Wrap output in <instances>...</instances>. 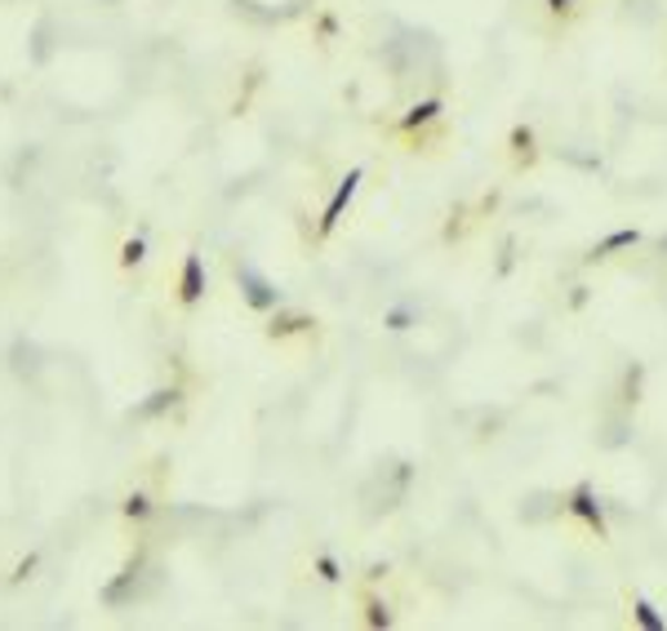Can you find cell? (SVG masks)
I'll use <instances>...</instances> for the list:
<instances>
[{"mask_svg":"<svg viewBox=\"0 0 667 631\" xmlns=\"http://www.w3.org/2000/svg\"><path fill=\"white\" fill-rule=\"evenodd\" d=\"M565 511L569 516H578L596 538H609V525H605V503H601V494L583 480V485H574L569 489V498H565Z\"/></svg>","mask_w":667,"mask_h":631,"instance_id":"6da1fadb","label":"cell"},{"mask_svg":"<svg viewBox=\"0 0 667 631\" xmlns=\"http://www.w3.org/2000/svg\"><path fill=\"white\" fill-rule=\"evenodd\" d=\"M361 178H366V169H352L343 183H339V192L329 196V205H325V214H320V236H329L334 227L343 223V214H348V205L357 200V192H361Z\"/></svg>","mask_w":667,"mask_h":631,"instance_id":"7a4b0ae2","label":"cell"},{"mask_svg":"<svg viewBox=\"0 0 667 631\" xmlns=\"http://www.w3.org/2000/svg\"><path fill=\"white\" fill-rule=\"evenodd\" d=\"M240 276V289H245V298H249V307H258V311H267V307H276L280 302V289L271 285V280H263L254 267H240L236 271Z\"/></svg>","mask_w":667,"mask_h":631,"instance_id":"3957f363","label":"cell"},{"mask_svg":"<svg viewBox=\"0 0 667 631\" xmlns=\"http://www.w3.org/2000/svg\"><path fill=\"white\" fill-rule=\"evenodd\" d=\"M636 245H640V231H636V227H618V231H609L605 240H596L583 258H587V262H605V258H614V254H623V249H636Z\"/></svg>","mask_w":667,"mask_h":631,"instance_id":"277c9868","label":"cell"},{"mask_svg":"<svg viewBox=\"0 0 667 631\" xmlns=\"http://www.w3.org/2000/svg\"><path fill=\"white\" fill-rule=\"evenodd\" d=\"M441 112H445V103H441V99H423V103H414V107L397 121V134H414V130H423V125L441 121Z\"/></svg>","mask_w":667,"mask_h":631,"instance_id":"5b68a950","label":"cell"},{"mask_svg":"<svg viewBox=\"0 0 667 631\" xmlns=\"http://www.w3.org/2000/svg\"><path fill=\"white\" fill-rule=\"evenodd\" d=\"M507 147H512V161H516L521 169H525V165H534V156H538V147H534V130H530V125H512Z\"/></svg>","mask_w":667,"mask_h":631,"instance_id":"8992f818","label":"cell"},{"mask_svg":"<svg viewBox=\"0 0 667 631\" xmlns=\"http://www.w3.org/2000/svg\"><path fill=\"white\" fill-rule=\"evenodd\" d=\"M201 293H205V262L192 254L183 262V302H201Z\"/></svg>","mask_w":667,"mask_h":631,"instance_id":"52a82bcc","label":"cell"},{"mask_svg":"<svg viewBox=\"0 0 667 631\" xmlns=\"http://www.w3.org/2000/svg\"><path fill=\"white\" fill-rule=\"evenodd\" d=\"M632 618H636V627H645V631H667V618H663L645 596L632 600Z\"/></svg>","mask_w":667,"mask_h":631,"instance_id":"ba28073f","label":"cell"},{"mask_svg":"<svg viewBox=\"0 0 667 631\" xmlns=\"http://www.w3.org/2000/svg\"><path fill=\"white\" fill-rule=\"evenodd\" d=\"M543 10H547L552 19H574V14H578V0H543Z\"/></svg>","mask_w":667,"mask_h":631,"instance_id":"9c48e42d","label":"cell"},{"mask_svg":"<svg viewBox=\"0 0 667 631\" xmlns=\"http://www.w3.org/2000/svg\"><path fill=\"white\" fill-rule=\"evenodd\" d=\"M410 321H414L410 307H392V311H388V325H392V330H410Z\"/></svg>","mask_w":667,"mask_h":631,"instance_id":"30bf717a","label":"cell"},{"mask_svg":"<svg viewBox=\"0 0 667 631\" xmlns=\"http://www.w3.org/2000/svg\"><path fill=\"white\" fill-rule=\"evenodd\" d=\"M316 569H320V578H325V582H339V578H343V573H339V560H334V556H320V560H316Z\"/></svg>","mask_w":667,"mask_h":631,"instance_id":"8fae6325","label":"cell"},{"mask_svg":"<svg viewBox=\"0 0 667 631\" xmlns=\"http://www.w3.org/2000/svg\"><path fill=\"white\" fill-rule=\"evenodd\" d=\"M388 622H392L388 604H383V600H370V627H388Z\"/></svg>","mask_w":667,"mask_h":631,"instance_id":"7c38bea8","label":"cell"},{"mask_svg":"<svg viewBox=\"0 0 667 631\" xmlns=\"http://www.w3.org/2000/svg\"><path fill=\"white\" fill-rule=\"evenodd\" d=\"M125 511H130V516H147V498H143V494H134V498L125 503Z\"/></svg>","mask_w":667,"mask_h":631,"instance_id":"4fadbf2b","label":"cell"},{"mask_svg":"<svg viewBox=\"0 0 667 631\" xmlns=\"http://www.w3.org/2000/svg\"><path fill=\"white\" fill-rule=\"evenodd\" d=\"M138 258H143V240H130L125 245V262H138Z\"/></svg>","mask_w":667,"mask_h":631,"instance_id":"5bb4252c","label":"cell"}]
</instances>
